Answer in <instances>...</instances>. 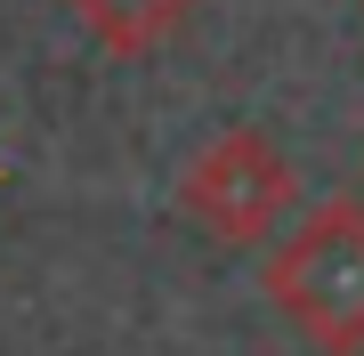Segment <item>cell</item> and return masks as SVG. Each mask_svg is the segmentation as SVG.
Here are the masks:
<instances>
[{
    "instance_id": "cell-1",
    "label": "cell",
    "mask_w": 364,
    "mask_h": 356,
    "mask_svg": "<svg viewBox=\"0 0 364 356\" xmlns=\"http://www.w3.org/2000/svg\"><path fill=\"white\" fill-rule=\"evenodd\" d=\"M275 316L324 356H364V203L299 211L259 267Z\"/></svg>"
},
{
    "instance_id": "cell-2",
    "label": "cell",
    "mask_w": 364,
    "mask_h": 356,
    "mask_svg": "<svg viewBox=\"0 0 364 356\" xmlns=\"http://www.w3.org/2000/svg\"><path fill=\"white\" fill-rule=\"evenodd\" d=\"M178 211L203 227L210 243L227 251H251V243H275L299 211V171L284 162V146L259 138V130H219L186 162L178 178Z\"/></svg>"
},
{
    "instance_id": "cell-3",
    "label": "cell",
    "mask_w": 364,
    "mask_h": 356,
    "mask_svg": "<svg viewBox=\"0 0 364 356\" xmlns=\"http://www.w3.org/2000/svg\"><path fill=\"white\" fill-rule=\"evenodd\" d=\"M203 0H65V16L97 41L105 57H154L162 41L195 25Z\"/></svg>"
}]
</instances>
